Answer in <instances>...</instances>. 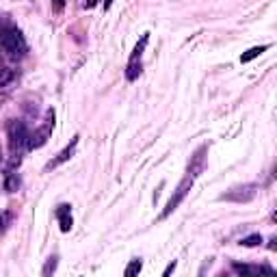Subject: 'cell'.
Here are the masks:
<instances>
[{
    "label": "cell",
    "mask_w": 277,
    "mask_h": 277,
    "mask_svg": "<svg viewBox=\"0 0 277 277\" xmlns=\"http://www.w3.org/2000/svg\"><path fill=\"white\" fill-rule=\"evenodd\" d=\"M191 189H193V175H187V178H184V180L180 182V187L175 189L173 197L167 201V206H165V210L160 212V217H158V219H160V221H163V219H167V217L171 215V212L178 210L182 201L187 199V195H189V191H191Z\"/></svg>",
    "instance_id": "6da1fadb"
},
{
    "label": "cell",
    "mask_w": 277,
    "mask_h": 277,
    "mask_svg": "<svg viewBox=\"0 0 277 277\" xmlns=\"http://www.w3.org/2000/svg\"><path fill=\"white\" fill-rule=\"evenodd\" d=\"M0 45H3V50L9 52L11 57H22L26 52V41L20 31H9L0 37Z\"/></svg>",
    "instance_id": "7a4b0ae2"
},
{
    "label": "cell",
    "mask_w": 277,
    "mask_h": 277,
    "mask_svg": "<svg viewBox=\"0 0 277 277\" xmlns=\"http://www.w3.org/2000/svg\"><path fill=\"white\" fill-rule=\"evenodd\" d=\"M52 128H54V110H48V122L43 124V128H39L37 132L29 134V150H37V147H41L45 141H48V136L52 132Z\"/></svg>",
    "instance_id": "3957f363"
},
{
    "label": "cell",
    "mask_w": 277,
    "mask_h": 277,
    "mask_svg": "<svg viewBox=\"0 0 277 277\" xmlns=\"http://www.w3.org/2000/svg\"><path fill=\"white\" fill-rule=\"evenodd\" d=\"M29 141V132H26V126L22 122H13L9 126V143H11V150H20V147Z\"/></svg>",
    "instance_id": "277c9868"
},
{
    "label": "cell",
    "mask_w": 277,
    "mask_h": 277,
    "mask_svg": "<svg viewBox=\"0 0 277 277\" xmlns=\"http://www.w3.org/2000/svg\"><path fill=\"white\" fill-rule=\"evenodd\" d=\"M256 197V184H245V187H236L232 189L225 195H221V199H227V201H251Z\"/></svg>",
    "instance_id": "5b68a950"
},
{
    "label": "cell",
    "mask_w": 277,
    "mask_h": 277,
    "mask_svg": "<svg viewBox=\"0 0 277 277\" xmlns=\"http://www.w3.org/2000/svg\"><path fill=\"white\" fill-rule=\"evenodd\" d=\"M78 138H80V136H74V138H72V143H70V145L65 147V150H61V152L57 154V158H52V160L48 163V167H45V169H57V167H61L63 163H67V160L72 158V156L76 154V145H78Z\"/></svg>",
    "instance_id": "8992f818"
},
{
    "label": "cell",
    "mask_w": 277,
    "mask_h": 277,
    "mask_svg": "<svg viewBox=\"0 0 277 277\" xmlns=\"http://www.w3.org/2000/svg\"><path fill=\"white\" fill-rule=\"evenodd\" d=\"M204 154H206V145H201L199 150L193 154L191 165H189V175H193V178H195V175L204 169Z\"/></svg>",
    "instance_id": "52a82bcc"
},
{
    "label": "cell",
    "mask_w": 277,
    "mask_h": 277,
    "mask_svg": "<svg viewBox=\"0 0 277 277\" xmlns=\"http://www.w3.org/2000/svg\"><path fill=\"white\" fill-rule=\"evenodd\" d=\"M57 219H59V225H61V232H70L72 229V212H70V206L67 204H61L59 210H57Z\"/></svg>",
    "instance_id": "ba28073f"
},
{
    "label": "cell",
    "mask_w": 277,
    "mask_h": 277,
    "mask_svg": "<svg viewBox=\"0 0 277 277\" xmlns=\"http://www.w3.org/2000/svg\"><path fill=\"white\" fill-rule=\"evenodd\" d=\"M266 50H269V45H253V48H249L245 54H241V63H249V61H253L256 57H260V54L262 52H266Z\"/></svg>",
    "instance_id": "9c48e42d"
},
{
    "label": "cell",
    "mask_w": 277,
    "mask_h": 277,
    "mask_svg": "<svg viewBox=\"0 0 277 277\" xmlns=\"http://www.w3.org/2000/svg\"><path fill=\"white\" fill-rule=\"evenodd\" d=\"M147 41H150V33H145V35L141 37V41L134 45V50H132V54H130V61H141V54H143V50H145Z\"/></svg>",
    "instance_id": "30bf717a"
},
{
    "label": "cell",
    "mask_w": 277,
    "mask_h": 277,
    "mask_svg": "<svg viewBox=\"0 0 277 277\" xmlns=\"http://www.w3.org/2000/svg\"><path fill=\"white\" fill-rule=\"evenodd\" d=\"M11 80H13V70L0 65V87H7Z\"/></svg>",
    "instance_id": "8fae6325"
},
{
    "label": "cell",
    "mask_w": 277,
    "mask_h": 277,
    "mask_svg": "<svg viewBox=\"0 0 277 277\" xmlns=\"http://www.w3.org/2000/svg\"><path fill=\"white\" fill-rule=\"evenodd\" d=\"M243 247H258V245H262V236L260 234H251V236H245L243 241H241Z\"/></svg>",
    "instance_id": "7c38bea8"
},
{
    "label": "cell",
    "mask_w": 277,
    "mask_h": 277,
    "mask_svg": "<svg viewBox=\"0 0 277 277\" xmlns=\"http://www.w3.org/2000/svg\"><path fill=\"white\" fill-rule=\"evenodd\" d=\"M141 266H143V264H141V260H132L130 264H128V269L124 271V275H126V277H132L134 273L141 271Z\"/></svg>",
    "instance_id": "4fadbf2b"
},
{
    "label": "cell",
    "mask_w": 277,
    "mask_h": 277,
    "mask_svg": "<svg viewBox=\"0 0 277 277\" xmlns=\"http://www.w3.org/2000/svg\"><path fill=\"white\" fill-rule=\"evenodd\" d=\"M5 187H7V191H15L17 187H20V180H17V178H15V175L11 173V175H9V178H7V182H5Z\"/></svg>",
    "instance_id": "5bb4252c"
},
{
    "label": "cell",
    "mask_w": 277,
    "mask_h": 277,
    "mask_svg": "<svg viewBox=\"0 0 277 277\" xmlns=\"http://www.w3.org/2000/svg\"><path fill=\"white\" fill-rule=\"evenodd\" d=\"M54 269H57V256H54V258H50V260H48V264H45V269L41 271L43 275H50V271H54Z\"/></svg>",
    "instance_id": "9a60e30c"
},
{
    "label": "cell",
    "mask_w": 277,
    "mask_h": 277,
    "mask_svg": "<svg viewBox=\"0 0 277 277\" xmlns=\"http://www.w3.org/2000/svg\"><path fill=\"white\" fill-rule=\"evenodd\" d=\"M9 219H11V212H3V217H0V229H5Z\"/></svg>",
    "instance_id": "2e32d148"
},
{
    "label": "cell",
    "mask_w": 277,
    "mask_h": 277,
    "mask_svg": "<svg viewBox=\"0 0 277 277\" xmlns=\"http://www.w3.org/2000/svg\"><path fill=\"white\" fill-rule=\"evenodd\" d=\"M52 7H54V11H61L65 7V0H52Z\"/></svg>",
    "instance_id": "e0dca14e"
},
{
    "label": "cell",
    "mask_w": 277,
    "mask_h": 277,
    "mask_svg": "<svg viewBox=\"0 0 277 277\" xmlns=\"http://www.w3.org/2000/svg\"><path fill=\"white\" fill-rule=\"evenodd\" d=\"M173 269H175V262H171V264L167 266V269H165V273H163V275H169V273H171Z\"/></svg>",
    "instance_id": "ac0fdd59"
},
{
    "label": "cell",
    "mask_w": 277,
    "mask_h": 277,
    "mask_svg": "<svg viewBox=\"0 0 277 277\" xmlns=\"http://www.w3.org/2000/svg\"><path fill=\"white\" fill-rule=\"evenodd\" d=\"M96 5H98V0H89V3H87L85 7H89V9H91V7H96Z\"/></svg>",
    "instance_id": "d6986e66"
},
{
    "label": "cell",
    "mask_w": 277,
    "mask_h": 277,
    "mask_svg": "<svg viewBox=\"0 0 277 277\" xmlns=\"http://www.w3.org/2000/svg\"><path fill=\"white\" fill-rule=\"evenodd\" d=\"M113 3H115V0H104V9H108V7L113 5Z\"/></svg>",
    "instance_id": "ffe728a7"
},
{
    "label": "cell",
    "mask_w": 277,
    "mask_h": 277,
    "mask_svg": "<svg viewBox=\"0 0 277 277\" xmlns=\"http://www.w3.org/2000/svg\"><path fill=\"white\" fill-rule=\"evenodd\" d=\"M0 163H3V150H0Z\"/></svg>",
    "instance_id": "44dd1931"
},
{
    "label": "cell",
    "mask_w": 277,
    "mask_h": 277,
    "mask_svg": "<svg viewBox=\"0 0 277 277\" xmlns=\"http://www.w3.org/2000/svg\"><path fill=\"white\" fill-rule=\"evenodd\" d=\"M0 65H3V57H0Z\"/></svg>",
    "instance_id": "7402d4cb"
}]
</instances>
